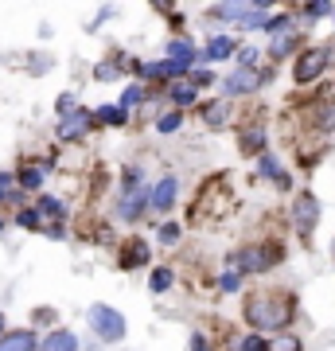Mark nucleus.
<instances>
[{"label": "nucleus", "instance_id": "f257e3e1", "mask_svg": "<svg viewBox=\"0 0 335 351\" xmlns=\"http://www.w3.org/2000/svg\"><path fill=\"white\" fill-rule=\"evenodd\" d=\"M293 308L297 304L288 301V297H258V301L246 304V320L261 332H273V328H285L293 320Z\"/></svg>", "mask_w": 335, "mask_h": 351}, {"label": "nucleus", "instance_id": "f03ea898", "mask_svg": "<svg viewBox=\"0 0 335 351\" xmlns=\"http://www.w3.org/2000/svg\"><path fill=\"white\" fill-rule=\"evenodd\" d=\"M90 328L98 332V339L117 343V339L125 336V316L117 313V308H110V304H94V308H90Z\"/></svg>", "mask_w": 335, "mask_h": 351}, {"label": "nucleus", "instance_id": "7ed1b4c3", "mask_svg": "<svg viewBox=\"0 0 335 351\" xmlns=\"http://www.w3.org/2000/svg\"><path fill=\"white\" fill-rule=\"evenodd\" d=\"M219 16L238 20V24H246V27H258V24H265L261 20L265 16V4H219Z\"/></svg>", "mask_w": 335, "mask_h": 351}, {"label": "nucleus", "instance_id": "20e7f679", "mask_svg": "<svg viewBox=\"0 0 335 351\" xmlns=\"http://www.w3.org/2000/svg\"><path fill=\"white\" fill-rule=\"evenodd\" d=\"M323 63H327V51L323 47H312L300 55V63H297V82H312V78L323 71Z\"/></svg>", "mask_w": 335, "mask_h": 351}, {"label": "nucleus", "instance_id": "39448f33", "mask_svg": "<svg viewBox=\"0 0 335 351\" xmlns=\"http://www.w3.org/2000/svg\"><path fill=\"white\" fill-rule=\"evenodd\" d=\"M258 82H261L258 71H249V66H238V71L226 78L223 86H226V94H230V98H238V94H249V90H258Z\"/></svg>", "mask_w": 335, "mask_h": 351}, {"label": "nucleus", "instance_id": "423d86ee", "mask_svg": "<svg viewBox=\"0 0 335 351\" xmlns=\"http://www.w3.org/2000/svg\"><path fill=\"white\" fill-rule=\"evenodd\" d=\"M316 215H320V203L312 199V195H300L297 207H293V223H297L300 234H308L312 226H316Z\"/></svg>", "mask_w": 335, "mask_h": 351}, {"label": "nucleus", "instance_id": "0eeeda50", "mask_svg": "<svg viewBox=\"0 0 335 351\" xmlns=\"http://www.w3.org/2000/svg\"><path fill=\"white\" fill-rule=\"evenodd\" d=\"M265 27L273 32L269 51H273V55H288V47H293V24H288L285 16H277V20H265Z\"/></svg>", "mask_w": 335, "mask_h": 351}, {"label": "nucleus", "instance_id": "6e6552de", "mask_svg": "<svg viewBox=\"0 0 335 351\" xmlns=\"http://www.w3.org/2000/svg\"><path fill=\"white\" fill-rule=\"evenodd\" d=\"M175 191H179L175 176H164L160 184H156V191H152L149 207H156V211H168V207H172V199H175Z\"/></svg>", "mask_w": 335, "mask_h": 351}, {"label": "nucleus", "instance_id": "1a4fd4ad", "mask_svg": "<svg viewBox=\"0 0 335 351\" xmlns=\"http://www.w3.org/2000/svg\"><path fill=\"white\" fill-rule=\"evenodd\" d=\"M0 351H36V336L32 332H8V336H0Z\"/></svg>", "mask_w": 335, "mask_h": 351}, {"label": "nucleus", "instance_id": "9d476101", "mask_svg": "<svg viewBox=\"0 0 335 351\" xmlns=\"http://www.w3.org/2000/svg\"><path fill=\"white\" fill-rule=\"evenodd\" d=\"M86 129H90V117L86 113H75V117H62V125H59V137H86Z\"/></svg>", "mask_w": 335, "mask_h": 351}, {"label": "nucleus", "instance_id": "9b49d317", "mask_svg": "<svg viewBox=\"0 0 335 351\" xmlns=\"http://www.w3.org/2000/svg\"><path fill=\"white\" fill-rule=\"evenodd\" d=\"M39 351H78V339H75V332H51Z\"/></svg>", "mask_w": 335, "mask_h": 351}, {"label": "nucleus", "instance_id": "f8f14e48", "mask_svg": "<svg viewBox=\"0 0 335 351\" xmlns=\"http://www.w3.org/2000/svg\"><path fill=\"white\" fill-rule=\"evenodd\" d=\"M168 59H172V63H187V66H191V59H195V51H191V43H184V39H175V43H168Z\"/></svg>", "mask_w": 335, "mask_h": 351}, {"label": "nucleus", "instance_id": "ddd939ff", "mask_svg": "<svg viewBox=\"0 0 335 351\" xmlns=\"http://www.w3.org/2000/svg\"><path fill=\"white\" fill-rule=\"evenodd\" d=\"M226 110H230V101H211V106H207V125L223 129L226 125Z\"/></svg>", "mask_w": 335, "mask_h": 351}, {"label": "nucleus", "instance_id": "4468645a", "mask_svg": "<svg viewBox=\"0 0 335 351\" xmlns=\"http://www.w3.org/2000/svg\"><path fill=\"white\" fill-rule=\"evenodd\" d=\"M140 203H145V195H140V188H137V195H133V188H129V195L121 199V219H137Z\"/></svg>", "mask_w": 335, "mask_h": 351}, {"label": "nucleus", "instance_id": "2eb2a0df", "mask_svg": "<svg viewBox=\"0 0 335 351\" xmlns=\"http://www.w3.org/2000/svg\"><path fill=\"white\" fill-rule=\"evenodd\" d=\"M230 51H238V47L226 36H219V39H211V47H207V59H226Z\"/></svg>", "mask_w": 335, "mask_h": 351}, {"label": "nucleus", "instance_id": "dca6fc26", "mask_svg": "<svg viewBox=\"0 0 335 351\" xmlns=\"http://www.w3.org/2000/svg\"><path fill=\"white\" fill-rule=\"evenodd\" d=\"M43 176H47V168H39V164H32V168H24V176H20V184H24V188H39V184H43Z\"/></svg>", "mask_w": 335, "mask_h": 351}, {"label": "nucleus", "instance_id": "f3484780", "mask_svg": "<svg viewBox=\"0 0 335 351\" xmlns=\"http://www.w3.org/2000/svg\"><path fill=\"white\" fill-rule=\"evenodd\" d=\"M145 258H149V246H145V242H133V246L125 250V265H133V262H145Z\"/></svg>", "mask_w": 335, "mask_h": 351}, {"label": "nucleus", "instance_id": "a211bd4d", "mask_svg": "<svg viewBox=\"0 0 335 351\" xmlns=\"http://www.w3.org/2000/svg\"><path fill=\"white\" fill-rule=\"evenodd\" d=\"M98 113H101V121H110V125H121V121H125L121 106H110V110H98Z\"/></svg>", "mask_w": 335, "mask_h": 351}, {"label": "nucleus", "instance_id": "6ab92c4d", "mask_svg": "<svg viewBox=\"0 0 335 351\" xmlns=\"http://www.w3.org/2000/svg\"><path fill=\"white\" fill-rule=\"evenodd\" d=\"M261 172H269V176L277 180V184H285V176H281V168H277L273 156H261Z\"/></svg>", "mask_w": 335, "mask_h": 351}, {"label": "nucleus", "instance_id": "aec40b11", "mask_svg": "<svg viewBox=\"0 0 335 351\" xmlns=\"http://www.w3.org/2000/svg\"><path fill=\"white\" fill-rule=\"evenodd\" d=\"M39 215H62V203L47 195V199H39Z\"/></svg>", "mask_w": 335, "mask_h": 351}, {"label": "nucleus", "instance_id": "412c9836", "mask_svg": "<svg viewBox=\"0 0 335 351\" xmlns=\"http://www.w3.org/2000/svg\"><path fill=\"white\" fill-rule=\"evenodd\" d=\"M168 285H172V274H168V269H156V274H152V289L160 293V289H168Z\"/></svg>", "mask_w": 335, "mask_h": 351}, {"label": "nucleus", "instance_id": "4be33fe9", "mask_svg": "<svg viewBox=\"0 0 335 351\" xmlns=\"http://www.w3.org/2000/svg\"><path fill=\"white\" fill-rule=\"evenodd\" d=\"M242 351H269V348H265V339L261 336H246L242 339Z\"/></svg>", "mask_w": 335, "mask_h": 351}, {"label": "nucleus", "instance_id": "5701e85b", "mask_svg": "<svg viewBox=\"0 0 335 351\" xmlns=\"http://www.w3.org/2000/svg\"><path fill=\"white\" fill-rule=\"evenodd\" d=\"M195 94H199L195 86H175V90H172V98H175V101H191Z\"/></svg>", "mask_w": 335, "mask_h": 351}, {"label": "nucleus", "instance_id": "b1692460", "mask_svg": "<svg viewBox=\"0 0 335 351\" xmlns=\"http://www.w3.org/2000/svg\"><path fill=\"white\" fill-rule=\"evenodd\" d=\"M273 351H300V343H297L293 336H281V339H277V348H273Z\"/></svg>", "mask_w": 335, "mask_h": 351}, {"label": "nucleus", "instance_id": "393cba45", "mask_svg": "<svg viewBox=\"0 0 335 351\" xmlns=\"http://www.w3.org/2000/svg\"><path fill=\"white\" fill-rule=\"evenodd\" d=\"M160 129H164V133L179 129V113H168V117H160Z\"/></svg>", "mask_w": 335, "mask_h": 351}, {"label": "nucleus", "instance_id": "a878e982", "mask_svg": "<svg viewBox=\"0 0 335 351\" xmlns=\"http://www.w3.org/2000/svg\"><path fill=\"white\" fill-rule=\"evenodd\" d=\"M160 239H164V242H175V239H179V226H175V223H168V226L160 230Z\"/></svg>", "mask_w": 335, "mask_h": 351}, {"label": "nucleus", "instance_id": "bb28decb", "mask_svg": "<svg viewBox=\"0 0 335 351\" xmlns=\"http://www.w3.org/2000/svg\"><path fill=\"white\" fill-rule=\"evenodd\" d=\"M253 59H258V51H253V47H242V66H249V71H253Z\"/></svg>", "mask_w": 335, "mask_h": 351}, {"label": "nucleus", "instance_id": "cd10ccee", "mask_svg": "<svg viewBox=\"0 0 335 351\" xmlns=\"http://www.w3.org/2000/svg\"><path fill=\"white\" fill-rule=\"evenodd\" d=\"M133 101H140V86H129V90H125V106H133Z\"/></svg>", "mask_w": 335, "mask_h": 351}, {"label": "nucleus", "instance_id": "c85d7f7f", "mask_svg": "<svg viewBox=\"0 0 335 351\" xmlns=\"http://www.w3.org/2000/svg\"><path fill=\"white\" fill-rule=\"evenodd\" d=\"M223 289H238V274H230V269H226V274H223Z\"/></svg>", "mask_w": 335, "mask_h": 351}, {"label": "nucleus", "instance_id": "c756f323", "mask_svg": "<svg viewBox=\"0 0 335 351\" xmlns=\"http://www.w3.org/2000/svg\"><path fill=\"white\" fill-rule=\"evenodd\" d=\"M20 223H24V226H36L39 219H36V211H24V215H20Z\"/></svg>", "mask_w": 335, "mask_h": 351}, {"label": "nucleus", "instance_id": "7c9ffc66", "mask_svg": "<svg viewBox=\"0 0 335 351\" xmlns=\"http://www.w3.org/2000/svg\"><path fill=\"white\" fill-rule=\"evenodd\" d=\"M323 113H327V117H320L323 125H335V106H327V110H323Z\"/></svg>", "mask_w": 335, "mask_h": 351}, {"label": "nucleus", "instance_id": "2f4dec72", "mask_svg": "<svg viewBox=\"0 0 335 351\" xmlns=\"http://www.w3.org/2000/svg\"><path fill=\"white\" fill-rule=\"evenodd\" d=\"M191 351H207V339H203V336H195V339H191Z\"/></svg>", "mask_w": 335, "mask_h": 351}, {"label": "nucleus", "instance_id": "473e14b6", "mask_svg": "<svg viewBox=\"0 0 335 351\" xmlns=\"http://www.w3.org/2000/svg\"><path fill=\"white\" fill-rule=\"evenodd\" d=\"M8 184H12V176H4V172H0V195L8 191Z\"/></svg>", "mask_w": 335, "mask_h": 351}, {"label": "nucleus", "instance_id": "72a5a7b5", "mask_svg": "<svg viewBox=\"0 0 335 351\" xmlns=\"http://www.w3.org/2000/svg\"><path fill=\"white\" fill-rule=\"evenodd\" d=\"M0 332H4V316H0Z\"/></svg>", "mask_w": 335, "mask_h": 351}]
</instances>
